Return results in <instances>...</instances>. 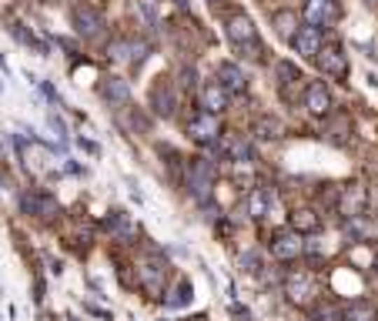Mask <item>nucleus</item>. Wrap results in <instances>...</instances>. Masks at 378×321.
Instances as JSON below:
<instances>
[{"mask_svg": "<svg viewBox=\"0 0 378 321\" xmlns=\"http://www.w3.org/2000/svg\"><path fill=\"white\" fill-rule=\"evenodd\" d=\"M225 34L231 47L241 54L244 61H261L265 57V44H261V37H258V27L255 20L244 14V10H234V14L225 20Z\"/></svg>", "mask_w": 378, "mask_h": 321, "instance_id": "nucleus-1", "label": "nucleus"}, {"mask_svg": "<svg viewBox=\"0 0 378 321\" xmlns=\"http://www.w3.org/2000/svg\"><path fill=\"white\" fill-rule=\"evenodd\" d=\"M304 248H308V241L295 228H281L272 234V255L278 261H298L304 255Z\"/></svg>", "mask_w": 378, "mask_h": 321, "instance_id": "nucleus-2", "label": "nucleus"}, {"mask_svg": "<svg viewBox=\"0 0 378 321\" xmlns=\"http://www.w3.org/2000/svg\"><path fill=\"white\" fill-rule=\"evenodd\" d=\"M302 17H304V24H312V27H321V31H328L332 24H338V17H342V7H338V0H304Z\"/></svg>", "mask_w": 378, "mask_h": 321, "instance_id": "nucleus-3", "label": "nucleus"}, {"mask_svg": "<svg viewBox=\"0 0 378 321\" xmlns=\"http://www.w3.org/2000/svg\"><path fill=\"white\" fill-rule=\"evenodd\" d=\"M315 64L321 74L335 77V80H345L348 77V57L342 44H321V50L315 54Z\"/></svg>", "mask_w": 378, "mask_h": 321, "instance_id": "nucleus-4", "label": "nucleus"}, {"mask_svg": "<svg viewBox=\"0 0 378 321\" xmlns=\"http://www.w3.org/2000/svg\"><path fill=\"white\" fill-rule=\"evenodd\" d=\"M211 184H214V161L197 157L188 168V187L195 191V198H211Z\"/></svg>", "mask_w": 378, "mask_h": 321, "instance_id": "nucleus-5", "label": "nucleus"}, {"mask_svg": "<svg viewBox=\"0 0 378 321\" xmlns=\"http://www.w3.org/2000/svg\"><path fill=\"white\" fill-rule=\"evenodd\" d=\"M285 294L291 305H312L315 298V281H312V271H291L285 278Z\"/></svg>", "mask_w": 378, "mask_h": 321, "instance_id": "nucleus-6", "label": "nucleus"}, {"mask_svg": "<svg viewBox=\"0 0 378 321\" xmlns=\"http://www.w3.org/2000/svg\"><path fill=\"white\" fill-rule=\"evenodd\" d=\"M321 27H312V24H304V27H298V31L291 34L288 41H291V47H295V54H302V57H308V61H315V54L321 50V44H325V37H321Z\"/></svg>", "mask_w": 378, "mask_h": 321, "instance_id": "nucleus-7", "label": "nucleus"}, {"mask_svg": "<svg viewBox=\"0 0 378 321\" xmlns=\"http://www.w3.org/2000/svg\"><path fill=\"white\" fill-rule=\"evenodd\" d=\"M17 204H20V211L31 214V217H54V214L61 211L54 194H44V191H24Z\"/></svg>", "mask_w": 378, "mask_h": 321, "instance_id": "nucleus-8", "label": "nucleus"}, {"mask_svg": "<svg viewBox=\"0 0 378 321\" xmlns=\"http://www.w3.org/2000/svg\"><path fill=\"white\" fill-rule=\"evenodd\" d=\"M338 211L345 214V217L368 214V187L365 184H348L345 191L338 194Z\"/></svg>", "mask_w": 378, "mask_h": 321, "instance_id": "nucleus-9", "label": "nucleus"}, {"mask_svg": "<svg viewBox=\"0 0 378 321\" xmlns=\"http://www.w3.org/2000/svg\"><path fill=\"white\" fill-rule=\"evenodd\" d=\"M197 104H201V110L204 114H225L227 104H231V91H225L218 80H211V84H204L201 87V94H197Z\"/></svg>", "mask_w": 378, "mask_h": 321, "instance_id": "nucleus-10", "label": "nucleus"}, {"mask_svg": "<svg viewBox=\"0 0 378 321\" xmlns=\"http://www.w3.org/2000/svg\"><path fill=\"white\" fill-rule=\"evenodd\" d=\"M304 110H308L312 117H325V114L332 110V91H328L321 80H312V84L304 87Z\"/></svg>", "mask_w": 378, "mask_h": 321, "instance_id": "nucleus-11", "label": "nucleus"}, {"mask_svg": "<svg viewBox=\"0 0 378 321\" xmlns=\"http://www.w3.org/2000/svg\"><path fill=\"white\" fill-rule=\"evenodd\" d=\"M188 134L197 141V144H214L218 134H221V121H218V114H197L195 121L188 124Z\"/></svg>", "mask_w": 378, "mask_h": 321, "instance_id": "nucleus-12", "label": "nucleus"}, {"mask_svg": "<svg viewBox=\"0 0 378 321\" xmlns=\"http://www.w3.org/2000/svg\"><path fill=\"white\" fill-rule=\"evenodd\" d=\"M71 20H74V27H77L80 37H97V34L104 31V17L97 14L94 7H84V3H77V7H74Z\"/></svg>", "mask_w": 378, "mask_h": 321, "instance_id": "nucleus-13", "label": "nucleus"}, {"mask_svg": "<svg viewBox=\"0 0 378 321\" xmlns=\"http://www.w3.org/2000/svg\"><path fill=\"white\" fill-rule=\"evenodd\" d=\"M218 84H221L225 91H231V94L248 91V77H244V71L238 67V64H231V61L218 64Z\"/></svg>", "mask_w": 378, "mask_h": 321, "instance_id": "nucleus-14", "label": "nucleus"}, {"mask_svg": "<svg viewBox=\"0 0 378 321\" xmlns=\"http://www.w3.org/2000/svg\"><path fill=\"white\" fill-rule=\"evenodd\" d=\"M137 271H141V285L151 291V294H161V291H164V281H167L164 261H148V264H141Z\"/></svg>", "mask_w": 378, "mask_h": 321, "instance_id": "nucleus-15", "label": "nucleus"}, {"mask_svg": "<svg viewBox=\"0 0 378 321\" xmlns=\"http://www.w3.org/2000/svg\"><path fill=\"white\" fill-rule=\"evenodd\" d=\"M101 97H104L107 104L124 107L127 101H131V87H127L124 77H104V84H101Z\"/></svg>", "mask_w": 378, "mask_h": 321, "instance_id": "nucleus-16", "label": "nucleus"}, {"mask_svg": "<svg viewBox=\"0 0 378 321\" xmlns=\"http://www.w3.org/2000/svg\"><path fill=\"white\" fill-rule=\"evenodd\" d=\"M272 204H274V194L268 187H255L251 194H248V217L251 221H265L268 214H272Z\"/></svg>", "mask_w": 378, "mask_h": 321, "instance_id": "nucleus-17", "label": "nucleus"}, {"mask_svg": "<svg viewBox=\"0 0 378 321\" xmlns=\"http://www.w3.org/2000/svg\"><path fill=\"white\" fill-rule=\"evenodd\" d=\"M285 134V124L278 117H258L255 127H251V138L255 141H278Z\"/></svg>", "mask_w": 378, "mask_h": 321, "instance_id": "nucleus-18", "label": "nucleus"}, {"mask_svg": "<svg viewBox=\"0 0 378 321\" xmlns=\"http://www.w3.org/2000/svg\"><path fill=\"white\" fill-rule=\"evenodd\" d=\"M151 107L161 114V117H171V114H174V94H171L167 84H158V87L151 91Z\"/></svg>", "mask_w": 378, "mask_h": 321, "instance_id": "nucleus-19", "label": "nucleus"}, {"mask_svg": "<svg viewBox=\"0 0 378 321\" xmlns=\"http://www.w3.org/2000/svg\"><path fill=\"white\" fill-rule=\"evenodd\" d=\"M291 228L298 231V234H312V231L321 228V217H318L315 211H308V208H302V211L291 214Z\"/></svg>", "mask_w": 378, "mask_h": 321, "instance_id": "nucleus-20", "label": "nucleus"}, {"mask_svg": "<svg viewBox=\"0 0 378 321\" xmlns=\"http://www.w3.org/2000/svg\"><path fill=\"white\" fill-rule=\"evenodd\" d=\"M191 298H195V294H191V281L181 278V281L171 288V294L164 298V305L167 308H188V305H191Z\"/></svg>", "mask_w": 378, "mask_h": 321, "instance_id": "nucleus-21", "label": "nucleus"}, {"mask_svg": "<svg viewBox=\"0 0 378 321\" xmlns=\"http://www.w3.org/2000/svg\"><path fill=\"white\" fill-rule=\"evenodd\" d=\"M272 27L281 34V37H291V34L298 31V14H295V10H274Z\"/></svg>", "mask_w": 378, "mask_h": 321, "instance_id": "nucleus-22", "label": "nucleus"}, {"mask_svg": "<svg viewBox=\"0 0 378 321\" xmlns=\"http://www.w3.org/2000/svg\"><path fill=\"white\" fill-rule=\"evenodd\" d=\"M312 321H342V308L338 305H308Z\"/></svg>", "mask_w": 378, "mask_h": 321, "instance_id": "nucleus-23", "label": "nucleus"}, {"mask_svg": "<svg viewBox=\"0 0 378 321\" xmlns=\"http://www.w3.org/2000/svg\"><path fill=\"white\" fill-rule=\"evenodd\" d=\"M278 80H281V91H285V87H295L302 80V74H298V67L291 61H281L278 64Z\"/></svg>", "mask_w": 378, "mask_h": 321, "instance_id": "nucleus-24", "label": "nucleus"}, {"mask_svg": "<svg viewBox=\"0 0 378 321\" xmlns=\"http://www.w3.org/2000/svg\"><path fill=\"white\" fill-rule=\"evenodd\" d=\"M241 268L248 271V275H258V271H261V258H258V251H248V255H241Z\"/></svg>", "mask_w": 378, "mask_h": 321, "instance_id": "nucleus-25", "label": "nucleus"}, {"mask_svg": "<svg viewBox=\"0 0 378 321\" xmlns=\"http://www.w3.org/2000/svg\"><path fill=\"white\" fill-rule=\"evenodd\" d=\"M188 321H208V315H195V318H188Z\"/></svg>", "mask_w": 378, "mask_h": 321, "instance_id": "nucleus-26", "label": "nucleus"}, {"mask_svg": "<svg viewBox=\"0 0 378 321\" xmlns=\"http://www.w3.org/2000/svg\"><path fill=\"white\" fill-rule=\"evenodd\" d=\"M365 3H368V7H378V0H365Z\"/></svg>", "mask_w": 378, "mask_h": 321, "instance_id": "nucleus-27", "label": "nucleus"}]
</instances>
